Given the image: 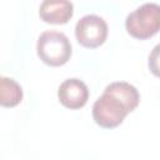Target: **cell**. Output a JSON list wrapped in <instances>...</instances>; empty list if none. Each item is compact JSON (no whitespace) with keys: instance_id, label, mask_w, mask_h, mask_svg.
Returning a JSON list of instances; mask_svg holds the SVG:
<instances>
[{"instance_id":"6da1fadb","label":"cell","mask_w":160,"mask_h":160,"mask_svg":"<svg viewBox=\"0 0 160 160\" xmlns=\"http://www.w3.org/2000/svg\"><path fill=\"white\" fill-rule=\"evenodd\" d=\"M36 52L44 64L49 66H62L70 60L72 49L65 34L48 30L40 34L36 42Z\"/></svg>"},{"instance_id":"7a4b0ae2","label":"cell","mask_w":160,"mask_h":160,"mask_svg":"<svg viewBox=\"0 0 160 160\" xmlns=\"http://www.w3.org/2000/svg\"><path fill=\"white\" fill-rule=\"evenodd\" d=\"M125 29L130 36L138 40H146L160 30V6L155 2H146L125 19Z\"/></svg>"},{"instance_id":"3957f363","label":"cell","mask_w":160,"mask_h":160,"mask_svg":"<svg viewBox=\"0 0 160 160\" xmlns=\"http://www.w3.org/2000/svg\"><path fill=\"white\" fill-rule=\"evenodd\" d=\"M92 119L100 128L114 129L122 124L129 114L125 105L112 94L104 91L92 105Z\"/></svg>"},{"instance_id":"277c9868","label":"cell","mask_w":160,"mask_h":160,"mask_svg":"<svg viewBox=\"0 0 160 160\" xmlns=\"http://www.w3.org/2000/svg\"><path fill=\"white\" fill-rule=\"evenodd\" d=\"M106 21L95 14L82 16L75 25V36L78 42L88 49H95L102 45L108 38Z\"/></svg>"},{"instance_id":"5b68a950","label":"cell","mask_w":160,"mask_h":160,"mask_svg":"<svg viewBox=\"0 0 160 160\" xmlns=\"http://www.w3.org/2000/svg\"><path fill=\"white\" fill-rule=\"evenodd\" d=\"M58 98L61 105L70 110L81 109L89 100V88L76 78L64 80L58 89Z\"/></svg>"},{"instance_id":"8992f818","label":"cell","mask_w":160,"mask_h":160,"mask_svg":"<svg viewBox=\"0 0 160 160\" xmlns=\"http://www.w3.org/2000/svg\"><path fill=\"white\" fill-rule=\"evenodd\" d=\"M74 15V5L70 0H44L39 8V16L46 24L62 25Z\"/></svg>"},{"instance_id":"52a82bcc","label":"cell","mask_w":160,"mask_h":160,"mask_svg":"<svg viewBox=\"0 0 160 160\" xmlns=\"http://www.w3.org/2000/svg\"><path fill=\"white\" fill-rule=\"evenodd\" d=\"M104 91L110 92L114 96H116L125 105L129 114L134 111L140 102V94L138 89L134 85L125 82V81H114L109 84Z\"/></svg>"},{"instance_id":"ba28073f","label":"cell","mask_w":160,"mask_h":160,"mask_svg":"<svg viewBox=\"0 0 160 160\" xmlns=\"http://www.w3.org/2000/svg\"><path fill=\"white\" fill-rule=\"evenodd\" d=\"M22 89L18 81L0 75V106L14 108L22 100Z\"/></svg>"}]
</instances>
